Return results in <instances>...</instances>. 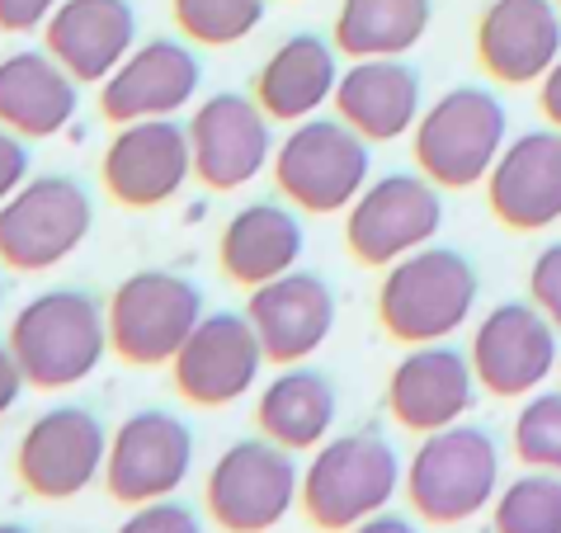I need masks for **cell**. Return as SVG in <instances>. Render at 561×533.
I'll list each match as a JSON object with an SVG mask.
<instances>
[{"mask_svg":"<svg viewBox=\"0 0 561 533\" xmlns=\"http://www.w3.org/2000/svg\"><path fill=\"white\" fill-rule=\"evenodd\" d=\"M194 180V147L190 123L180 118H137L118 123L100 156V184L118 208L151 213Z\"/></svg>","mask_w":561,"mask_h":533,"instance_id":"4fadbf2b","label":"cell"},{"mask_svg":"<svg viewBox=\"0 0 561 533\" xmlns=\"http://www.w3.org/2000/svg\"><path fill=\"white\" fill-rule=\"evenodd\" d=\"M0 307H5V264H0Z\"/></svg>","mask_w":561,"mask_h":533,"instance_id":"ab89813d","label":"cell"},{"mask_svg":"<svg viewBox=\"0 0 561 533\" xmlns=\"http://www.w3.org/2000/svg\"><path fill=\"white\" fill-rule=\"evenodd\" d=\"M81 109V81L48 48H14L0 57V123L28 143L71 128Z\"/></svg>","mask_w":561,"mask_h":533,"instance_id":"484cf974","label":"cell"},{"mask_svg":"<svg viewBox=\"0 0 561 533\" xmlns=\"http://www.w3.org/2000/svg\"><path fill=\"white\" fill-rule=\"evenodd\" d=\"M467 359L477 368L481 392L501 401H524L552 378L561 359V331L542 317L534 297H510L472 326Z\"/></svg>","mask_w":561,"mask_h":533,"instance_id":"7c38bea8","label":"cell"},{"mask_svg":"<svg viewBox=\"0 0 561 533\" xmlns=\"http://www.w3.org/2000/svg\"><path fill=\"white\" fill-rule=\"evenodd\" d=\"M340 48L335 38H321L311 29L288 34L278 48L260 61L251 95L270 114V123H302L311 114H321V104L335 100L340 86Z\"/></svg>","mask_w":561,"mask_h":533,"instance_id":"d4e9b609","label":"cell"},{"mask_svg":"<svg viewBox=\"0 0 561 533\" xmlns=\"http://www.w3.org/2000/svg\"><path fill=\"white\" fill-rule=\"evenodd\" d=\"M34 175V156H28V137L0 123V203H5L20 184Z\"/></svg>","mask_w":561,"mask_h":533,"instance_id":"836d02e7","label":"cell"},{"mask_svg":"<svg viewBox=\"0 0 561 533\" xmlns=\"http://www.w3.org/2000/svg\"><path fill=\"white\" fill-rule=\"evenodd\" d=\"M95 199L76 175H28L0 203V264L14 274H48L90 241Z\"/></svg>","mask_w":561,"mask_h":533,"instance_id":"52a82bcc","label":"cell"},{"mask_svg":"<svg viewBox=\"0 0 561 533\" xmlns=\"http://www.w3.org/2000/svg\"><path fill=\"white\" fill-rule=\"evenodd\" d=\"M5 340L20 359L28 387L67 392L104 364L108 317L90 288H48L14 311Z\"/></svg>","mask_w":561,"mask_h":533,"instance_id":"7a4b0ae2","label":"cell"},{"mask_svg":"<svg viewBox=\"0 0 561 533\" xmlns=\"http://www.w3.org/2000/svg\"><path fill=\"white\" fill-rule=\"evenodd\" d=\"M108 350L133 368H156L180 354V344L204 321V288L180 270H133L104 303Z\"/></svg>","mask_w":561,"mask_h":533,"instance_id":"9c48e42d","label":"cell"},{"mask_svg":"<svg viewBox=\"0 0 561 533\" xmlns=\"http://www.w3.org/2000/svg\"><path fill=\"white\" fill-rule=\"evenodd\" d=\"M270 170H274V190L298 213L335 217L350 213V203L373 180V156H368V137H358L340 114L335 118L311 114L293 123L288 137L274 147Z\"/></svg>","mask_w":561,"mask_h":533,"instance_id":"8992f818","label":"cell"},{"mask_svg":"<svg viewBox=\"0 0 561 533\" xmlns=\"http://www.w3.org/2000/svg\"><path fill=\"white\" fill-rule=\"evenodd\" d=\"M0 533H34L28 524H0Z\"/></svg>","mask_w":561,"mask_h":533,"instance_id":"f35d334b","label":"cell"},{"mask_svg":"<svg viewBox=\"0 0 561 533\" xmlns=\"http://www.w3.org/2000/svg\"><path fill=\"white\" fill-rule=\"evenodd\" d=\"M198 86L204 61L190 38H147L100 81V114L114 128L137 118H175L198 100Z\"/></svg>","mask_w":561,"mask_h":533,"instance_id":"ac0fdd59","label":"cell"},{"mask_svg":"<svg viewBox=\"0 0 561 533\" xmlns=\"http://www.w3.org/2000/svg\"><path fill=\"white\" fill-rule=\"evenodd\" d=\"M477 392L481 383L462 344L434 340V344H407V354L387 373L382 406L401 430L434 434L472 416Z\"/></svg>","mask_w":561,"mask_h":533,"instance_id":"e0dca14e","label":"cell"},{"mask_svg":"<svg viewBox=\"0 0 561 533\" xmlns=\"http://www.w3.org/2000/svg\"><path fill=\"white\" fill-rule=\"evenodd\" d=\"M510 143V109L491 86H454L420 114L411 133L415 170L439 190H477Z\"/></svg>","mask_w":561,"mask_h":533,"instance_id":"5b68a950","label":"cell"},{"mask_svg":"<svg viewBox=\"0 0 561 533\" xmlns=\"http://www.w3.org/2000/svg\"><path fill=\"white\" fill-rule=\"evenodd\" d=\"M407 481V463L392 449V439L378 426H358L345 434H331L311 449V463L302 473V514L321 533H350L368 514L392 506V496Z\"/></svg>","mask_w":561,"mask_h":533,"instance_id":"6da1fadb","label":"cell"},{"mask_svg":"<svg viewBox=\"0 0 561 533\" xmlns=\"http://www.w3.org/2000/svg\"><path fill=\"white\" fill-rule=\"evenodd\" d=\"M486 208L514 237H534L561 223V128H528L510 137L486 175Z\"/></svg>","mask_w":561,"mask_h":533,"instance_id":"d6986e66","label":"cell"},{"mask_svg":"<svg viewBox=\"0 0 561 533\" xmlns=\"http://www.w3.org/2000/svg\"><path fill=\"white\" fill-rule=\"evenodd\" d=\"M444 231V190L420 170H392L364 184L345 213V250L364 270H387Z\"/></svg>","mask_w":561,"mask_h":533,"instance_id":"30bf717a","label":"cell"},{"mask_svg":"<svg viewBox=\"0 0 561 533\" xmlns=\"http://www.w3.org/2000/svg\"><path fill=\"white\" fill-rule=\"evenodd\" d=\"M108 430L81 401H57L24 426L14 444V477L34 500H76L104 481Z\"/></svg>","mask_w":561,"mask_h":533,"instance_id":"8fae6325","label":"cell"},{"mask_svg":"<svg viewBox=\"0 0 561 533\" xmlns=\"http://www.w3.org/2000/svg\"><path fill=\"white\" fill-rule=\"evenodd\" d=\"M401 491H407L411 510L434 529L477 520L501 496V439L477 420L420 434L415 453L407 458Z\"/></svg>","mask_w":561,"mask_h":533,"instance_id":"277c9868","label":"cell"},{"mask_svg":"<svg viewBox=\"0 0 561 533\" xmlns=\"http://www.w3.org/2000/svg\"><path fill=\"white\" fill-rule=\"evenodd\" d=\"M481 274L454 246H420L387 264L378 284V321L397 344L454 340L477 311Z\"/></svg>","mask_w":561,"mask_h":533,"instance_id":"3957f363","label":"cell"},{"mask_svg":"<svg viewBox=\"0 0 561 533\" xmlns=\"http://www.w3.org/2000/svg\"><path fill=\"white\" fill-rule=\"evenodd\" d=\"M24 387H28V378H24L20 359H14L10 340H0V420H5V416L14 411V406H20Z\"/></svg>","mask_w":561,"mask_h":533,"instance_id":"d590c367","label":"cell"},{"mask_svg":"<svg viewBox=\"0 0 561 533\" xmlns=\"http://www.w3.org/2000/svg\"><path fill=\"white\" fill-rule=\"evenodd\" d=\"M491 533H561V473L528 467L505 481L491 506Z\"/></svg>","mask_w":561,"mask_h":533,"instance_id":"f1b7e54d","label":"cell"},{"mask_svg":"<svg viewBox=\"0 0 561 533\" xmlns=\"http://www.w3.org/2000/svg\"><path fill=\"white\" fill-rule=\"evenodd\" d=\"M118 533H204L194 506L165 496V500H147V506H133V514L118 524Z\"/></svg>","mask_w":561,"mask_h":533,"instance_id":"1f68e13d","label":"cell"},{"mask_svg":"<svg viewBox=\"0 0 561 533\" xmlns=\"http://www.w3.org/2000/svg\"><path fill=\"white\" fill-rule=\"evenodd\" d=\"M561 57L557 0H491L477 20V61L501 86H538Z\"/></svg>","mask_w":561,"mask_h":533,"instance_id":"44dd1931","label":"cell"},{"mask_svg":"<svg viewBox=\"0 0 561 533\" xmlns=\"http://www.w3.org/2000/svg\"><path fill=\"white\" fill-rule=\"evenodd\" d=\"M528 297L561 331V241H548L534 256V264H528Z\"/></svg>","mask_w":561,"mask_h":533,"instance_id":"d6a6232c","label":"cell"},{"mask_svg":"<svg viewBox=\"0 0 561 533\" xmlns=\"http://www.w3.org/2000/svg\"><path fill=\"white\" fill-rule=\"evenodd\" d=\"M350 533H420V524L411 520V514H397L392 506L378 510V514H368L364 524H354Z\"/></svg>","mask_w":561,"mask_h":533,"instance_id":"74e56055","label":"cell"},{"mask_svg":"<svg viewBox=\"0 0 561 533\" xmlns=\"http://www.w3.org/2000/svg\"><path fill=\"white\" fill-rule=\"evenodd\" d=\"M264 364L270 359L245 311H204L194 336L170 359V383L198 411H222L260 383Z\"/></svg>","mask_w":561,"mask_h":533,"instance_id":"2e32d148","label":"cell"},{"mask_svg":"<svg viewBox=\"0 0 561 533\" xmlns=\"http://www.w3.org/2000/svg\"><path fill=\"white\" fill-rule=\"evenodd\" d=\"M307 250L302 217L288 199H255L227 217L217 237V270L241 288H260L270 279L298 270Z\"/></svg>","mask_w":561,"mask_h":533,"instance_id":"603a6c76","label":"cell"},{"mask_svg":"<svg viewBox=\"0 0 561 533\" xmlns=\"http://www.w3.org/2000/svg\"><path fill=\"white\" fill-rule=\"evenodd\" d=\"M302 500L298 453L274 439H237L204 477V514L222 533H270Z\"/></svg>","mask_w":561,"mask_h":533,"instance_id":"ba28073f","label":"cell"},{"mask_svg":"<svg viewBox=\"0 0 561 533\" xmlns=\"http://www.w3.org/2000/svg\"><path fill=\"white\" fill-rule=\"evenodd\" d=\"M335 114L368 143H397L425 114V81L407 57H354L340 71Z\"/></svg>","mask_w":561,"mask_h":533,"instance_id":"7402d4cb","label":"cell"},{"mask_svg":"<svg viewBox=\"0 0 561 533\" xmlns=\"http://www.w3.org/2000/svg\"><path fill=\"white\" fill-rule=\"evenodd\" d=\"M557 10H561V0H557Z\"/></svg>","mask_w":561,"mask_h":533,"instance_id":"60d3db41","label":"cell"},{"mask_svg":"<svg viewBox=\"0 0 561 533\" xmlns=\"http://www.w3.org/2000/svg\"><path fill=\"white\" fill-rule=\"evenodd\" d=\"M510 449L524 467L561 473V387H538L519 401L510 426Z\"/></svg>","mask_w":561,"mask_h":533,"instance_id":"4dcf8cb0","label":"cell"},{"mask_svg":"<svg viewBox=\"0 0 561 533\" xmlns=\"http://www.w3.org/2000/svg\"><path fill=\"white\" fill-rule=\"evenodd\" d=\"M434 24V0H340L335 48L340 57H407Z\"/></svg>","mask_w":561,"mask_h":533,"instance_id":"83f0119b","label":"cell"},{"mask_svg":"<svg viewBox=\"0 0 561 533\" xmlns=\"http://www.w3.org/2000/svg\"><path fill=\"white\" fill-rule=\"evenodd\" d=\"M245 317H251L270 364H307L335 331V293L321 274L288 270L251 288Z\"/></svg>","mask_w":561,"mask_h":533,"instance_id":"ffe728a7","label":"cell"},{"mask_svg":"<svg viewBox=\"0 0 561 533\" xmlns=\"http://www.w3.org/2000/svg\"><path fill=\"white\" fill-rule=\"evenodd\" d=\"M170 14H175L180 38L198 48H231L264 24L270 0H170Z\"/></svg>","mask_w":561,"mask_h":533,"instance_id":"f546056e","label":"cell"},{"mask_svg":"<svg viewBox=\"0 0 561 533\" xmlns=\"http://www.w3.org/2000/svg\"><path fill=\"white\" fill-rule=\"evenodd\" d=\"M43 48L81 86H100L137 48L133 0H61L43 24Z\"/></svg>","mask_w":561,"mask_h":533,"instance_id":"cb8c5ba5","label":"cell"},{"mask_svg":"<svg viewBox=\"0 0 561 533\" xmlns=\"http://www.w3.org/2000/svg\"><path fill=\"white\" fill-rule=\"evenodd\" d=\"M538 109H542V118H548L552 128H561V57L552 61V71L538 81Z\"/></svg>","mask_w":561,"mask_h":533,"instance_id":"8d00e7d4","label":"cell"},{"mask_svg":"<svg viewBox=\"0 0 561 533\" xmlns=\"http://www.w3.org/2000/svg\"><path fill=\"white\" fill-rule=\"evenodd\" d=\"M194 180L213 194H237L255 184L274 161V123L241 90H217L190 114Z\"/></svg>","mask_w":561,"mask_h":533,"instance_id":"9a60e30c","label":"cell"},{"mask_svg":"<svg viewBox=\"0 0 561 533\" xmlns=\"http://www.w3.org/2000/svg\"><path fill=\"white\" fill-rule=\"evenodd\" d=\"M340 420V392L335 378L311 364H284L274 383L260 387L255 397V430L293 453H311L325 444Z\"/></svg>","mask_w":561,"mask_h":533,"instance_id":"4316f807","label":"cell"},{"mask_svg":"<svg viewBox=\"0 0 561 533\" xmlns=\"http://www.w3.org/2000/svg\"><path fill=\"white\" fill-rule=\"evenodd\" d=\"M57 5L61 0H0V29L5 34H38Z\"/></svg>","mask_w":561,"mask_h":533,"instance_id":"e575fe53","label":"cell"},{"mask_svg":"<svg viewBox=\"0 0 561 533\" xmlns=\"http://www.w3.org/2000/svg\"><path fill=\"white\" fill-rule=\"evenodd\" d=\"M194 426L161 406H142L108 434L104 491L118 506H147V500L175 496L194 473Z\"/></svg>","mask_w":561,"mask_h":533,"instance_id":"5bb4252c","label":"cell"}]
</instances>
